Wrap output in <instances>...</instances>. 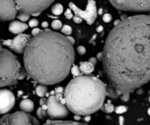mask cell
I'll list each match as a JSON object with an SVG mask.
<instances>
[{
  "label": "cell",
  "mask_w": 150,
  "mask_h": 125,
  "mask_svg": "<svg viewBox=\"0 0 150 125\" xmlns=\"http://www.w3.org/2000/svg\"><path fill=\"white\" fill-rule=\"evenodd\" d=\"M149 15L126 18L111 31L102 59L108 97L130 95L149 81Z\"/></svg>",
  "instance_id": "cell-1"
},
{
  "label": "cell",
  "mask_w": 150,
  "mask_h": 125,
  "mask_svg": "<svg viewBox=\"0 0 150 125\" xmlns=\"http://www.w3.org/2000/svg\"><path fill=\"white\" fill-rule=\"evenodd\" d=\"M75 51L66 36L45 29L31 38L23 52L26 75L35 81L54 85L68 76Z\"/></svg>",
  "instance_id": "cell-2"
},
{
  "label": "cell",
  "mask_w": 150,
  "mask_h": 125,
  "mask_svg": "<svg viewBox=\"0 0 150 125\" xmlns=\"http://www.w3.org/2000/svg\"><path fill=\"white\" fill-rule=\"evenodd\" d=\"M63 95L69 111L77 115H90L104 104L106 86L95 76L81 75L69 82Z\"/></svg>",
  "instance_id": "cell-3"
},
{
  "label": "cell",
  "mask_w": 150,
  "mask_h": 125,
  "mask_svg": "<svg viewBox=\"0 0 150 125\" xmlns=\"http://www.w3.org/2000/svg\"><path fill=\"white\" fill-rule=\"evenodd\" d=\"M26 76L17 57L0 45V87L14 84Z\"/></svg>",
  "instance_id": "cell-4"
},
{
  "label": "cell",
  "mask_w": 150,
  "mask_h": 125,
  "mask_svg": "<svg viewBox=\"0 0 150 125\" xmlns=\"http://www.w3.org/2000/svg\"><path fill=\"white\" fill-rule=\"evenodd\" d=\"M47 114L53 119L65 118L69 114V109L66 105L64 95L62 93L49 96L46 101Z\"/></svg>",
  "instance_id": "cell-5"
},
{
  "label": "cell",
  "mask_w": 150,
  "mask_h": 125,
  "mask_svg": "<svg viewBox=\"0 0 150 125\" xmlns=\"http://www.w3.org/2000/svg\"><path fill=\"white\" fill-rule=\"evenodd\" d=\"M0 125H40L35 117L24 111L5 114L0 118Z\"/></svg>",
  "instance_id": "cell-6"
},
{
  "label": "cell",
  "mask_w": 150,
  "mask_h": 125,
  "mask_svg": "<svg viewBox=\"0 0 150 125\" xmlns=\"http://www.w3.org/2000/svg\"><path fill=\"white\" fill-rule=\"evenodd\" d=\"M119 10L133 12H148L150 0H108Z\"/></svg>",
  "instance_id": "cell-7"
},
{
  "label": "cell",
  "mask_w": 150,
  "mask_h": 125,
  "mask_svg": "<svg viewBox=\"0 0 150 125\" xmlns=\"http://www.w3.org/2000/svg\"><path fill=\"white\" fill-rule=\"evenodd\" d=\"M18 10L29 15L40 13L48 8L54 0H14Z\"/></svg>",
  "instance_id": "cell-8"
},
{
  "label": "cell",
  "mask_w": 150,
  "mask_h": 125,
  "mask_svg": "<svg viewBox=\"0 0 150 125\" xmlns=\"http://www.w3.org/2000/svg\"><path fill=\"white\" fill-rule=\"evenodd\" d=\"M69 7L76 16H79L82 20H86L89 25H92L95 22L98 16L96 2L95 0H88L87 5L85 10L80 9L73 2H70Z\"/></svg>",
  "instance_id": "cell-9"
},
{
  "label": "cell",
  "mask_w": 150,
  "mask_h": 125,
  "mask_svg": "<svg viewBox=\"0 0 150 125\" xmlns=\"http://www.w3.org/2000/svg\"><path fill=\"white\" fill-rule=\"evenodd\" d=\"M30 39V35L21 33L12 40H4L1 41V44L17 54H23Z\"/></svg>",
  "instance_id": "cell-10"
},
{
  "label": "cell",
  "mask_w": 150,
  "mask_h": 125,
  "mask_svg": "<svg viewBox=\"0 0 150 125\" xmlns=\"http://www.w3.org/2000/svg\"><path fill=\"white\" fill-rule=\"evenodd\" d=\"M18 7L14 0H0V19L11 20L16 18Z\"/></svg>",
  "instance_id": "cell-11"
},
{
  "label": "cell",
  "mask_w": 150,
  "mask_h": 125,
  "mask_svg": "<svg viewBox=\"0 0 150 125\" xmlns=\"http://www.w3.org/2000/svg\"><path fill=\"white\" fill-rule=\"evenodd\" d=\"M16 103V98L11 91L0 89V114H6L11 111Z\"/></svg>",
  "instance_id": "cell-12"
},
{
  "label": "cell",
  "mask_w": 150,
  "mask_h": 125,
  "mask_svg": "<svg viewBox=\"0 0 150 125\" xmlns=\"http://www.w3.org/2000/svg\"><path fill=\"white\" fill-rule=\"evenodd\" d=\"M28 27H29L28 25L23 22L18 21V20H13L9 24L8 29L12 34L19 35V34H21L22 32L26 30Z\"/></svg>",
  "instance_id": "cell-13"
},
{
  "label": "cell",
  "mask_w": 150,
  "mask_h": 125,
  "mask_svg": "<svg viewBox=\"0 0 150 125\" xmlns=\"http://www.w3.org/2000/svg\"><path fill=\"white\" fill-rule=\"evenodd\" d=\"M20 108L22 111L26 113L32 112L35 108V104L33 101L29 99H24L20 102Z\"/></svg>",
  "instance_id": "cell-14"
},
{
  "label": "cell",
  "mask_w": 150,
  "mask_h": 125,
  "mask_svg": "<svg viewBox=\"0 0 150 125\" xmlns=\"http://www.w3.org/2000/svg\"><path fill=\"white\" fill-rule=\"evenodd\" d=\"M80 69L81 73H83L84 75H89L90 73H92V72L95 70V65L92 64V63L88 61H83L80 64Z\"/></svg>",
  "instance_id": "cell-15"
},
{
  "label": "cell",
  "mask_w": 150,
  "mask_h": 125,
  "mask_svg": "<svg viewBox=\"0 0 150 125\" xmlns=\"http://www.w3.org/2000/svg\"><path fill=\"white\" fill-rule=\"evenodd\" d=\"M43 125H86L77 121H61V120H48Z\"/></svg>",
  "instance_id": "cell-16"
},
{
  "label": "cell",
  "mask_w": 150,
  "mask_h": 125,
  "mask_svg": "<svg viewBox=\"0 0 150 125\" xmlns=\"http://www.w3.org/2000/svg\"><path fill=\"white\" fill-rule=\"evenodd\" d=\"M47 92H48V89H47L46 85L40 84V83L35 89V92H36L37 95L40 97H43L47 94Z\"/></svg>",
  "instance_id": "cell-17"
},
{
  "label": "cell",
  "mask_w": 150,
  "mask_h": 125,
  "mask_svg": "<svg viewBox=\"0 0 150 125\" xmlns=\"http://www.w3.org/2000/svg\"><path fill=\"white\" fill-rule=\"evenodd\" d=\"M64 7L59 3H57L51 7V13L55 16H59L63 13Z\"/></svg>",
  "instance_id": "cell-18"
},
{
  "label": "cell",
  "mask_w": 150,
  "mask_h": 125,
  "mask_svg": "<svg viewBox=\"0 0 150 125\" xmlns=\"http://www.w3.org/2000/svg\"><path fill=\"white\" fill-rule=\"evenodd\" d=\"M114 108L115 107L114 106V105L111 103L110 102H108L107 103L103 104V106L101 107L100 109L102 110L103 111H104L105 113H107V114H111L113 111H114Z\"/></svg>",
  "instance_id": "cell-19"
},
{
  "label": "cell",
  "mask_w": 150,
  "mask_h": 125,
  "mask_svg": "<svg viewBox=\"0 0 150 125\" xmlns=\"http://www.w3.org/2000/svg\"><path fill=\"white\" fill-rule=\"evenodd\" d=\"M29 18H30V15L28 14V13H23V12L21 11V13L17 16V18L19 19L21 22L27 21L29 19Z\"/></svg>",
  "instance_id": "cell-20"
},
{
  "label": "cell",
  "mask_w": 150,
  "mask_h": 125,
  "mask_svg": "<svg viewBox=\"0 0 150 125\" xmlns=\"http://www.w3.org/2000/svg\"><path fill=\"white\" fill-rule=\"evenodd\" d=\"M37 116H38V118L40 119H43L45 117H46L48 116V114H47V110L42 109L41 107H40L38 109V111H37Z\"/></svg>",
  "instance_id": "cell-21"
},
{
  "label": "cell",
  "mask_w": 150,
  "mask_h": 125,
  "mask_svg": "<svg viewBox=\"0 0 150 125\" xmlns=\"http://www.w3.org/2000/svg\"><path fill=\"white\" fill-rule=\"evenodd\" d=\"M70 72L72 73L73 76L74 77H77V76H81V71L80 69H79V67L78 65H72L71 68H70Z\"/></svg>",
  "instance_id": "cell-22"
},
{
  "label": "cell",
  "mask_w": 150,
  "mask_h": 125,
  "mask_svg": "<svg viewBox=\"0 0 150 125\" xmlns=\"http://www.w3.org/2000/svg\"><path fill=\"white\" fill-rule=\"evenodd\" d=\"M51 27L55 30H58L62 27V23L59 20H54L51 23Z\"/></svg>",
  "instance_id": "cell-23"
},
{
  "label": "cell",
  "mask_w": 150,
  "mask_h": 125,
  "mask_svg": "<svg viewBox=\"0 0 150 125\" xmlns=\"http://www.w3.org/2000/svg\"><path fill=\"white\" fill-rule=\"evenodd\" d=\"M61 29H62V32L64 35H67H67H71L72 28L71 26H70L69 25H64Z\"/></svg>",
  "instance_id": "cell-24"
},
{
  "label": "cell",
  "mask_w": 150,
  "mask_h": 125,
  "mask_svg": "<svg viewBox=\"0 0 150 125\" xmlns=\"http://www.w3.org/2000/svg\"><path fill=\"white\" fill-rule=\"evenodd\" d=\"M114 111L117 114H122L127 111V108L125 105H120V106H117V108H114Z\"/></svg>",
  "instance_id": "cell-25"
},
{
  "label": "cell",
  "mask_w": 150,
  "mask_h": 125,
  "mask_svg": "<svg viewBox=\"0 0 150 125\" xmlns=\"http://www.w3.org/2000/svg\"><path fill=\"white\" fill-rule=\"evenodd\" d=\"M112 19V16L110 13H105L103 16V20L105 23H109Z\"/></svg>",
  "instance_id": "cell-26"
},
{
  "label": "cell",
  "mask_w": 150,
  "mask_h": 125,
  "mask_svg": "<svg viewBox=\"0 0 150 125\" xmlns=\"http://www.w3.org/2000/svg\"><path fill=\"white\" fill-rule=\"evenodd\" d=\"M38 23H39L38 20H37V19L33 18V19H31V20L29 21V26L32 28L37 27L38 25Z\"/></svg>",
  "instance_id": "cell-27"
},
{
  "label": "cell",
  "mask_w": 150,
  "mask_h": 125,
  "mask_svg": "<svg viewBox=\"0 0 150 125\" xmlns=\"http://www.w3.org/2000/svg\"><path fill=\"white\" fill-rule=\"evenodd\" d=\"M77 51L80 55H84L86 52V50L85 48V47L82 46V45H80L77 48Z\"/></svg>",
  "instance_id": "cell-28"
},
{
  "label": "cell",
  "mask_w": 150,
  "mask_h": 125,
  "mask_svg": "<svg viewBox=\"0 0 150 125\" xmlns=\"http://www.w3.org/2000/svg\"><path fill=\"white\" fill-rule=\"evenodd\" d=\"M64 16H65V17L67 18V19H71V18H73V13H72V10H70V8L67 9V10H66L65 13H64Z\"/></svg>",
  "instance_id": "cell-29"
},
{
  "label": "cell",
  "mask_w": 150,
  "mask_h": 125,
  "mask_svg": "<svg viewBox=\"0 0 150 125\" xmlns=\"http://www.w3.org/2000/svg\"><path fill=\"white\" fill-rule=\"evenodd\" d=\"M73 20L76 23H81L82 22V20H82V18H81L79 16H75L74 17H73Z\"/></svg>",
  "instance_id": "cell-30"
},
{
  "label": "cell",
  "mask_w": 150,
  "mask_h": 125,
  "mask_svg": "<svg viewBox=\"0 0 150 125\" xmlns=\"http://www.w3.org/2000/svg\"><path fill=\"white\" fill-rule=\"evenodd\" d=\"M40 29H39V28H36V27H35L33 29H32V36H35V35H38V34L40 33Z\"/></svg>",
  "instance_id": "cell-31"
},
{
  "label": "cell",
  "mask_w": 150,
  "mask_h": 125,
  "mask_svg": "<svg viewBox=\"0 0 150 125\" xmlns=\"http://www.w3.org/2000/svg\"><path fill=\"white\" fill-rule=\"evenodd\" d=\"M66 37H67V39L68 40V41L70 42V44H71L72 45H74L75 42H76V40H75V39L73 37H70V35H67V36H66Z\"/></svg>",
  "instance_id": "cell-32"
},
{
  "label": "cell",
  "mask_w": 150,
  "mask_h": 125,
  "mask_svg": "<svg viewBox=\"0 0 150 125\" xmlns=\"http://www.w3.org/2000/svg\"><path fill=\"white\" fill-rule=\"evenodd\" d=\"M89 61L90 63H92V64H93V65H96L97 61H98V59H97L95 58V57H92V58L89 59Z\"/></svg>",
  "instance_id": "cell-33"
},
{
  "label": "cell",
  "mask_w": 150,
  "mask_h": 125,
  "mask_svg": "<svg viewBox=\"0 0 150 125\" xmlns=\"http://www.w3.org/2000/svg\"><path fill=\"white\" fill-rule=\"evenodd\" d=\"M63 92H64V89H63L62 87H57V89L54 90V92H55V94H57V93L63 94Z\"/></svg>",
  "instance_id": "cell-34"
},
{
  "label": "cell",
  "mask_w": 150,
  "mask_h": 125,
  "mask_svg": "<svg viewBox=\"0 0 150 125\" xmlns=\"http://www.w3.org/2000/svg\"><path fill=\"white\" fill-rule=\"evenodd\" d=\"M46 101L47 100L45 99V98H42V99L40 100V106H42L44 104H46Z\"/></svg>",
  "instance_id": "cell-35"
},
{
  "label": "cell",
  "mask_w": 150,
  "mask_h": 125,
  "mask_svg": "<svg viewBox=\"0 0 150 125\" xmlns=\"http://www.w3.org/2000/svg\"><path fill=\"white\" fill-rule=\"evenodd\" d=\"M97 57H98V59H97L99 60V61H102L103 52H100L99 54H98V55H97Z\"/></svg>",
  "instance_id": "cell-36"
},
{
  "label": "cell",
  "mask_w": 150,
  "mask_h": 125,
  "mask_svg": "<svg viewBox=\"0 0 150 125\" xmlns=\"http://www.w3.org/2000/svg\"><path fill=\"white\" fill-rule=\"evenodd\" d=\"M48 26V23L47 21H43L42 23V28H45V29H46L47 27Z\"/></svg>",
  "instance_id": "cell-37"
},
{
  "label": "cell",
  "mask_w": 150,
  "mask_h": 125,
  "mask_svg": "<svg viewBox=\"0 0 150 125\" xmlns=\"http://www.w3.org/2000/svg\"><path fill=\"white\" fill-rule=\"evenodd\" d=\"M119 121H120V125H123V124H124V118L122 117H120L119 118Z\"/></svg>",
  "instance_id": "cell-38"
},
{
  "label": "cell",
  "mask_w": 150,
  "mask_h": 125,
  "mask_svg": "<svg viewBox=\"0 0 150 125\" xmlns=\"http://www.w3.org/2000/svg\"><path fill=\"white\" fill-rule=\"evenodd\" d=\"M97 31H98V32H101L102 31H103V26H99L98 28H97Z\"/></svg>",
  "instance_id": "cell-39"
},
{
  "label": "cell",
  "mask_w": 150,
  "mask_h": 125,
  "mask_svg": "<svg viewBox=\"0 0 150 125\" xmlns=\"http://www.w3.org/2000/svg\"><path fill=\"white\" fill-rule=\"evenodd\" d=\"M84 120H85V121H87V122H89V121L91 120V117H89V115H86V117H85Z\"/></svg>",
  "instance_id": "cell-40"
},
{
  "label": "cell",
  "mask_w": 150,
  "mask_h": 125,
  "mask_svg": "<svg viewBox=\"0 0 150 125\" xmlns=\"http://www.w3.org/2000/svg\"><path fill=\"white\" fill-rule=\"evenodd\" d=\"M74 119L76 120H79L81 119L80 115H77V114H76V116H75V117H74Z\"/></svg>",
  "instance_id": "cell-41"
},
{
  "label": "cell",
  "mask_w": 150,
  "mask_h": 125,
  "mask_svg": "<svg viewBox=\"0 0 150 125\" xmlns=\"http://www.w3.org/2000/svg\"><path fill=\"white\" fill-rule=\"evenodd\" d=\"M98 14H99V15L102 14V13H103V9H100L99 11L98 12Z\"/></svg>",
  "instance_id": "cell-42"
},
{
  "label": "cell",
  "mask_w": 150,
  "mask_h": 125,
  "mask_svg": "<svg viewBox=\"0 0 150 125\" xmlns=\"http://www.w3.org/2000/svg\"><path fill=\"white\" fill-rule=\"evenodd\" d=\"M40 14V13H35V14H32V16H39Z\"/></svg>",
  "instance_id": "cell-43"
},
{
  "label": "cell",
  "mask_w": 150,
  "mask_h": 125,
  "mask_svg": "<svg viewBox=\"0 0 150 125\" xmlns=\"http://www.w3.org/2000/svg\"><path fill=\"white\" fill-rule=\"evenodd\" d=\"M0 45H1V42H0Z\"/></svg>",
  "instance_id": "cell-44"
}]
</instances>
